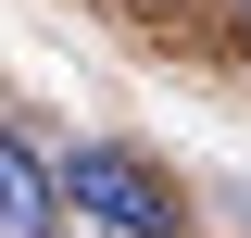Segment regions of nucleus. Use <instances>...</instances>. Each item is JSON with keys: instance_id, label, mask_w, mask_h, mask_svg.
<instances>
[{"instance_id": "obj_1", "label": "nucleus", "mask_w": 251, "mask_h": 238, "mask_svg": "<svg viewBox=\"0 0 251 238\" xmlns=\"http://www.w3.org/2000/svg\"><path fill=\"white\" fill-rule=\"evenodd\" d=\"M63 201L88 213V226H113V238H176V188L138 150H75L63 163Z\"/></svg>"}, {"instance_id": "obj_2", "label": "nucleus", "mask_w": 251, "mask_h": 238, "mask_svg": "<svg viewBox=\"0 0 251 238\" xmlns=\"http://www.w3.org/2000/svg\"><path fill=\"white\" fill-rule=\"evenodd\" d=\"M50 213H63V176L25 138H0V238H50Z\"/></svg>"}]
</instances>
